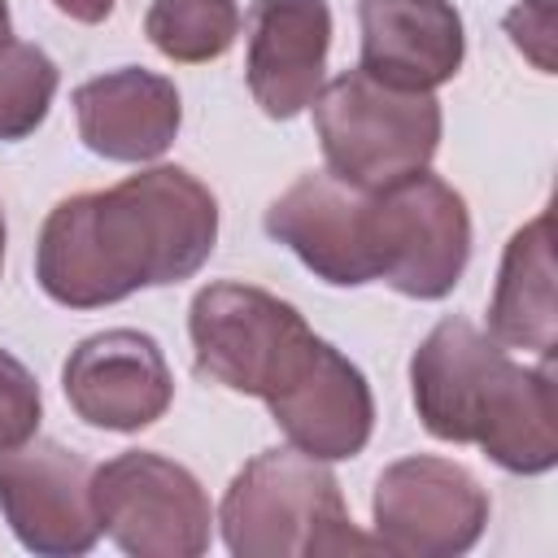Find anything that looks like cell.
Listing matches in <instances>:
<instances>
[{
    "label": "cell",
    "mask_w": 558,
    "mask_h": 558,
    "mask_svg": "<svg viewBox=\"0 0 558 558\" xmlns=\"http://www.w3.org/2000/svg\"><path fill=\"white\" fill-rule=\"evenodd\" d=\"M218 244V201L183 166H148L52 205L35 279L65 310L118 305L140 288L192 279Z\"/></svg>",
    "instance_id": "1"
},
{
    "label": "cell",
    "mask_w": 558,
    "mask_h": 558,
    "mask_svg": "<svg viewBox=\"0 0 558 558\" xmlns=\"http://www.w3.org/2000/svg\"><path fill=\"white\" fill-rule=\"evenodd\" d=\"M410 392L436 440L480 445L510 475L554 471V357L523 366L471 318H440L410 357Z\"/></svg>",
    "instance_id": "2"
},
{
    "label": "cell",
    "mask_w": 558,
    "mask_h": 558,
    "mask_svg": "<svg viewBox=\"0 0 558 558\" xmlns=\"http://www.w3.org/2000/svg\"><path fill=\"white\" fill-rule=\"evenodd\" d=\"M222 545L235 558H331L379 549L349 519L340 480L301 449H262L248 458L218 510Z\"/></svg>",
    "instance_id": "3"
},
{
    "label": "cell",
    "mask_w": 558,
    "mask_h": 558,
    "mask_svg": "<svg viewBox=\"0 0 558 558\" xmlns=\"http://www.w3.org/2000/svg\"><path fill=\"white\" fill-rule=\"evenodd\" d=\"M310 109L327 170L362 192H379L427 170L445 131V113L432 92L388 87L366 70H344L323 83Z\"/></svg>",
    "instance_id": "4"
},
{
    "label": "cell",
    "mask_w": 558,
    "mask_h": 558,
    "mask_svg": "<svg viewBox=\"0 0 558 558\" xmlns=\"http://www.w3.org/2000/svg\"><path fill=\"white\" fill-rule=\"evenodd\" d=\"M196 371L227 392L270 397L310 349L301 310L253 283H205L187 310Z\"/></svg>",
    "instance_id": "5"
},
{
    "label": "cell",
    "mask_w": 558,
    "mask_h": 558,
    "mask_svg": "<svg viewBox=\"0 0 558 558\" xmlns=\"http://www.w3.org/2000/svg\"><path fill=\"white\" fill-rule=\"evenodd\" d=\"M100 532L131 558H201L214 536V506L201 480L157 453L126 449L92 471Z\"/></svg>",
    "instance_id": "6"
},
{
    "label": "cell",
    "mask_w": 558,
    "mask_h": 558,
    "mask_svg": "<svg viewBox=\"0 0 558 558\" xmlns=\"http://www.w3.org/2000/svg\"><path fill=\"white\" fill-rule=\"evenodd\" d=\"M375 279L414 301H440L471 262V214L440 174L414 170L371 192Z\"/></svg>",
    "instance_id": "7"
},
{
    "label": "cell",
    "mask_w": 558,
    "mask_h": 558,
    "mask_svg": "<svg viewBox=\"0 0 558 558\" xmlns=\"http://www.w3.org/2000/svg\"><path fill=\"white\" fill-rule=\"evenodd\" d=\"M488 488L453 458L414 453L379 471L371 493L375 545L397 558H458L488 527Z\"/></svg>",
    "instance_id": "8"
},
{
    "label": "cell",
    "mask_w": 558,
    "mask_h": 558,
    "mask_svg": "<svg viewBox=\"0 0 558 558\" xmlns=\"http://www.w3.org/2000/svg\"><path fill=\"white\" fill-rule=\"evenodd\" d=\"M92 462L61 440L31 436L0 449V514L22 549L39 558H78L100 541L92 501Z\"/></svg>",
    "instance_id": "9"
},
{
    "label": "cell",
    "mask_w": 558,
    "mask_h": 558,
    "mask_svg": "<svg viewBox=\"0 0 558 558\" xmlns=\"http://www.w3.org/2000/svg\"><path fill=\"white\" fill-rule=\"evenodd\" d=\"M70 410L100 432L153 427L174 401V375L148 331L113 327L78 340L61 366Z\"/></svg>",
    "instance_id": "10"
},
{
    "label": "cell",
    "mask_w": 558,
    "mask_h": 558,
    "mask_svg": "<svg viewBox=\"0 0 558 558\" xmlns=\"http://www.w3.org/2000/svg\"><path fill=\"white\" fill-rule=\"evenodd\" d=\"M266 235L301 257L331 288L375 283L371 248V192L349 187L331 170L301 174L266 205Z\"/></svg>",
    "instance_id": "11"
},
{
    "label": "cell",
    "mask_w": 558,
    "mask_h": 558,
    "mask_svg": "<svg viewBox=\"0 0 558 558\" xmlns=\"http://www.w3.org/2000/svg\"><path fill=\"white\" fill-rule=\"evenodd\" d=\"M266 410L288 445L318 462L357 458L375 432V397L366 375L323 336L310 340L288 379L266 397Z\"/></svg>",
    "instance_id": "12"
},
{
    "label": "cell",
    "mask_w": 558,
    "mask_h": 558,
    "mask_svg": "<svg viewBox=\"0 0 558 558\" xmlns=\"http://www.w3.org/2000/svg\"><path fill=\"white\" fill-rule=\"evenodd\" d=\"M331 52L327 0H253L244 78L266 118H296L314 105Z\"/></svg>",
    "instance_id": "13"
},
{
    "label": "cell",
    "mask_w": 558,
    "mask_h": 558,
    "mask_svg": "<svg viewBox=\"0 0 558 558\" xmlns=\"http://www.w3.org/2000/svg\"><path fill=\"white\" fill-rule=\"evenodd\" d=\"M357 70L388 87L436 92L462 70L466 31L453 0H357Z\"/></svg>",
    "instance_id": "14"
},
{
    "label": "cell",
    "mask_w": 558,
    "mask_h": 558,
    "mask_svg": "<svg viewBox=\"0 0 558 558\" xmlns=\"http://www.w3.org/2000/svg\"><path fill=\"white\" fill-rule=\"evenodd\" d=\"M78 140L105 161H153L161 157L183 122L179 87L144 65H122L74 87Z\"/></svg>",
    "instance_id": "15"
},
{
    "label": "cell",
    "mask_w": 558,
    "mask_h": 558,
    "mask_svg": "<svg viewBox=\"0 0 558 558\" xmlns=\"http://www.w3.org/2000/svg\"><path fill=\"white\" fill-rule=\"evenodd\" d=\"M488 336L506 349L554 357L558 344V288H554V231L549 209L523 222L501 253L497 288L488 301Z\"/></svg>",
    "instance_id": "16"
},
{
    "label": "cell",
    "mask_w": 558,
    "mask_h": 558,
    "mask_svg": "<svg viewBox=\"0 0 558 558\" xmlns=\"http://www.w3.org/2000/svg\"><path fill=\"white\" fill-rule=\"evenodd\" d=\"M144 35L161 57L179 65H205L235 44L240 4L235 0H153L144 13Z\"/></svg>",
    "instance_id": "17"
},
{
    "label": "cell",
    "mask_w": 558,
    "mask_h": 558,
    "mask_svg": "<svg viewBox=\"0 0 558 558\" xmlns=\"http://www.w3.org/2000/svg\"><path fill=\"white\" fill-rule=\"evenodd\" d=\"M57 61L26 44V39H9L0 48V140H26L44 126L52 96H57Z\"/></svg>",
    "instance_id": "18"
},
{
    "label": "cell",
    "mask_w": 558,
    "mask_h": 558,
    "mask_svg": "<svg viewBox=\"0 0 558 558\" xmlns=\"http://www.w3.org/2000/svg\"><path fill=\"white\" fill-rule=\"evenodd\" d=\"M44 397L22 357L0 349V449H17L39 432Z\"/></svg>",
    "instance_id": "19"
},
{
    "label": "cell",
    "mask_w": 558,
    "mask_h": 558,
    "mask_svg": "<svg viewBox=\"0 0 558 558\" xmlns=\"http://www.w3.org/2000/svg\"><path fill=\"white\" fill-rule=\"evenodd\" d=\"M506 35L536 61V70H554V0H519L506 13Z\"/></svg>",
    "instance_id": "20"
},
{
    "label": "cell",
    "mask_w": 558,
    "mask_h": 558,
    "mask_svg": "<svg viewBox=\"0 0 558 558\" xmlns=\"http://www.w3.org/2000/svg\"><path fill=\"white\" fill-rule=\"evenodd\" d=\"M65 17H74V22H83V26H96V22H105L109 13H113V4L118 0H52Z\"/></svg>",
    "instance_id": "21"
},
{
    "label": "cell",
    "mask_w": 558,
    "mask_h": 558,
    "mask_svg": "<svg viewBox=\"0 0 558 558\" xmlns=\"http://www.w3.org/2000/svg\"><path fill=\"white\" fill-rule=\"evenodd\" d=\"M13 39V22H9V0H0V48Z\"/></svg>",
    "instance_id": "22"
},
{
    "label": "cell",
    "mask_w": 558,
    "mask_h": 558,
    "mask_svg": "<svg viewBox=\"0 0 558 558\" xmlns=\"http://www.w3.org/2000/svg\"><path fill=\"white\" fill-rule=\"evenodd\" d=\"M0 266H4V209H0Z\"/></svg>",
    "instance_id": "23"
}]
</instances>
